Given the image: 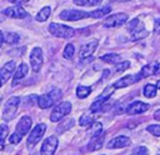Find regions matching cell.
<instances>
[{
    "mask_svg": "<svg viewBox=\"0 0 160 155\" xmlns=\"http://www.w3.org/2000/svg\"><path fill=\"white\" fill-rule=\"evenodd\" d=\"M61 96H62L61 90L54 89V90H51V91L48 92V94L40 95L39 99H38V105H39L41 109H48V108L52 106L55 102H58V101L61 99Z\"/></svg>",
    "mask_w": 160,
    "mask_h": 155,
    "instance_id": "obj_1",
    "label": "cell"
},
{
    "mask_svg": "<svg viewBox=\"0 0 160 155\" xmlns=\"http://www.w3.org/2000/svg\"><path fill=\"white\" fill-rule=\"evenodd\" d=\"M49 31L50 34H52L56 38H61V39H68L71 38L75 34V30L70 26L62 25V24H58V22H51L49 25Z\"/></svg>",
    "mask_w": 160,
    "mask_h": 155,
    "instance_id": "obj_2",
    "label": "cell"
},
{
    "mask_svg": "<svg viewBox=\"0 0 160 155\" xmlns=\"http://www.w3.org/2000/svg\"><path fill=\"white\" fill-rule=\"evenodd\" d=\"M19 104H20V98L19 96H11L10 99H8V101L4 106V110H2V119L4 120L14 119V116L18 111Z\"/></svg>",
    "mask_w": 160,
    "mask_h": 155,
    "instance_id": "obj_3",
    "label": "cell"
},
{
    "mask_svg": "<svg viewBox=\"0 0 160 155\" xmlns=\"http://www.w3.org/2000/svg\"><path fill=\"white\" fill-rule=\"evenodd\" d=\"M71 111V104L69 101H62L60 104H58L54 110L51 111L50 114V121L52 122H56V121H60L64 116H66L68 114H70Z\"/></svg>",
    "mask_w": 160,
    "mask_h": 155,
    "instance_id": "obj_4",
    "label": "cell"
},
{
    "mask_svg": "<svg viewBox=\"0 0 160 155\" xmlns=\"http://www.w3.org/2000/svg\"><path fill=\"white\" fill-rule=\"evenodd\" d=\"M59 18L62 19V20H66V21H78V20H81V19H85V18H90V12L70 9V10L61 11L59 14Z\"/></svg>",
    "mask_w": 160,
    "mask_h": 155,
    "instance_id": "obj_5",
    "label": "cell"
},
{
    "mask_svg": "<svg viewBox=\"0 0 160 155\" xmlns=\"http://www.w3.org/2000/svg\"><path fill=\"white\" fill-rule=\"evenodd\" d=\"M129 16L128 14L125 12H116V14H112L110 16H108L105 20H104V26L105 28H118V26H121L122 24H125L128 21Z\"/></svg>",
    "mask_w": 160,
    "mask_h": 155,
    "instance_id": "obj_6",
    "label": "cell"
},
{
    "mask_svg": "<svg viewBox=\"0 0 160 155\" xmlns=\"http://www.w3.org/2000/svg\"><path fill=\"white\" fill-rule=\"evenodd\" d=\"M45 130H46V125L45 124H38L29 134V138H28V146L29 148H32L35 144H38L40 141V139L44 136L45 134Z\"/></svg>",
    "mask_w": 160,
    "mask_h": 155,
    "instance_id": "obj_7",
    "label": "cell"
},
{
    "mask_svg": "<svg viewBox=\"0 0 160 155\" xmlns=\"http://www.w3.org/2000/svg\"><path fill=\"white\" fill-rule=\"evenodd\" d=\"M30 65L31 69L38 72L42 65V50L40 48H34L30 52Z\"/></svg>",
    "mask_w": 160,
    "mask_h": 155,
    "instance_id": "obj_8",
    "label": "cell"
},
{
    "mask_svg": "<svg viewBox=\"0 0 160 155\" xmlns=\"http://www.w3.org/2000/svg\"><path fill=\"white\" fill-rule=\"evenodd\" d=\"M58 138L56 136H49L44 140L41 145V155H54L55 150L58 149Z\"/></svg>",
    "mask_w": 160,
    "mask_h": 155,
    "instance_id": "obj_9",
    "label": "cell"
},
{
    "mask_svg": "<svg viewBox=\"0 0 160 155\" xmlns=\"http://www.w3.org/2000/svg\"><path fill=\"white\" fill-rule=\"evenodd\" d=\"M31 125H32V120H31V118L28 116V115H24V116L20 119V121L18 122L16 129H15V132L22 138V136H25V135L30 131Z\"/></svg>",
    "mask_w": 160,
    "mask_h": 155,
    "instance_id": "obj_10",
    "label": "cell"
},
{
    "mask_svg": "<svg viewBox=\"0 0 160 155\" xmlns=\"http://www.w3.org/2000/svg\"><path fill=\"white\" fill-rule=\"evenodd\" d=\"M2 14L6 15V16H10V18H14V19H24V18L28 16V12L20 5H15V6L4 9L2 10Z\"/></svg>",
    "mask_w": 160,
    "mask_h": 155,
    "instance_id": "obj_11",
    "label": "cell"
},
{
    "mask_svg": "<svg viewBox=\"0 0 160 155\" xmlns=\"http://www.w3.org/2000/svg\"><path fill=\"white\" fill-rule=\"evenodd\" d=\"M98 44H99V41H98L96 39H94V40H91V41L84 44V45L81 46V49H80V54H79V55H80V59L90 58V56L94 54L95 49L98 48Z\"/></svg>",
    "mask_w": 160,
    "mask_h": 155,
    "instance_id": "obj_12",
    "label": "cell"
},
{
    "mask_svg": "<svg viewBox=\"0 0 160 155\" xmlns=\"http://www.w3.org/2000/svg\"><path fill=\"white\" fill-rule=\"evenodd\" d=\"M150 108L149 104H145L142 101H134L126 108V112L129 115H136V114H142Z\"/></svg>",
    "mask_w": 160,
    "mask_h": 155,
    "instance_id": "obj_13",
    "label": "cell"
},
{
    "mask_svg": "<svg viewBox=\"0 0 160 155\" xmlns=\"http://www.w3.org/2000/svg\"><path fill=\"white\" fill-rule=\"evenodd\" d=\"M130 144H131L130 138L121 135V136H116L112 140H110L108 144V149H121V148L129 146Z\"/></svg>",
    "mask_w": 160,
    "mask_h": 155,
    "instance_id": "obj_14",
    "label": "cell"
},
{
    "mask_svg": "<svg viewBox=\"0 0 160 155\" xmlns=\"http://www.w3.org/2000/svg\"><path fill=\"white\" fill-rule=\"evenodd\" d=\"M140 79H141L140 74H136V75H126V76L121 78L120 80L115 81V82H114V88H115V89L125 88V86H129V85H131V84L138 82Z\"/></svg>",
    "mask_w": 160,
    "mask_h": 155,
    "instance_id": "obj_15",
    "label": "cell"
},
{
    "mask_svg": "<svg viewBox=\"0 0 160 155\" xmlns=\"http://www.w3.org/2000/svg\"><path fill=\"white\" fill-rule=\"evenodd\" d=\"M14 69H15V62H14V61H9V62H6V64L1 68V70H0L1 85H4V84L9 80L10 75H11V74H12V71H14Z\"/></svg>",
    "mask_w": 160,
    "mask_h": 155,
    "instance_id": "obj_16",
    "label": "cell"
},
{
    "mask_svg": "<svg viewBox=\"0 0 160 155\" xmlns=\"http://www.w3.org/2000/svg\"><path fill=\"white\" fill-rule=\"evenodd\" d=\"M159 65H160V64H158V62H152V64H146V65H144V66L141 68L140 72H139L140 76H141V79H142V78H148V76H150V75L158 74Z\"/></svg>",
    "mask_w": 160,
    "mask_h": 155,
    "instance_id": "obj_17",
    "label": "cell"
},
{
    "mask_svg": "<svg viewBox=\"0 0 160 155\" xmlns=\"http://www.w3.org/2000/svg\"><path fill=\"white\" fill-rule=\"evenodd\" d=\"M28 71H29V66H28V64H25V62L20 64V66L16 69V71H15V74H14L12 85H16L21 79H24V78L26 76Z\"/></svg>",
    "mask_w": 160,
    "mask_h": 155,
    "instance_id": "obj_18",
    "label": "cell"
},
{
    "mask_svg": "<svg viewBox=\"0 0 160 155\" xmlns=\"http://www.w3.org/2000/svg\"><path fill=\"white\" fill-rule=\"evenodd\" d=\"M130 34H131V40H139V39H144L145 36H148V31L144 29L141 22L132 31H130Z\"/></svg>",
    "mask_w": 160,
    "mask_h": 155,
    "instance_id": "obj_19",
    "label": "cell"
},
{
    "mask_svg": "<svg viewBox=\"0 0 160 155\" xmlns=\"http://www.w3.org/2000/svg\"><path fill=\"white\" fill-rule=\"evenodd\" d=\"M102 142H104V135H99V136H94L91 140H90V142H89V145H88V150H90V151H96V150H99L101 146H102Z\"/></svg>",
    "mask_w": 160,
    "mask_h": 155,
    "instance_id": "obj_20",
    "label": "cell"
},
{
    "mask_svg": "<svg viewBox=\"0 0 160 155\" xmlns=\"http://www.w3.org/2000/svg\"><path fill=\"white\" fill-rule=\"evenodd\" d=\"M100 60L104 61V62H108V64H115V65H118V64L120 62V60H121V56L118 55V54L111 52V54H105V55H102V56L100 58Z\"/></svg>",
    "mask_w": 160,
    "mask_h": 155,
    "instance_id": "obj_21",
    "label": "cell"
},
{
    "mask_svg": "<svg viewBox=\"0 0 160 155\" xmlns=\"http://www.w3.org/2000/svg\"><path fill=\"white\" fill-rule=\"evenodd\" d=\"M110 11H111V8H110V6H105V8H101V9H98V10L91 11V12H90V18L99 19V18L105 16L106 14H110Z\"/></svg>",
    "mask_w": 160,
    "mask_h": 155,
    "instance_id": "obj_22",
    "label": "cell"
},
{
    "mask_svg": "<svg viewBox=\"0 0 160 155\" xmlns=\"http://www.w3.org/2000/svg\"><path fill=\"white\" fill-rule=\"evenodd\" d=\"M156 85H154V84H146L145 85V88H144V90H142V92H144V96L145 98H155V95H156Z\"/></svg>",
    "mask_w": 160,
    "mask_h": 155,
    "instance_id": "obj_23",
    "label": "cell"
},
{
    "mask_svg": "<svg viewBox=\"0 0 160 155\" xmlns=\"http://www.w3.org/2000/svg\"><path fill=\"white\" fill-rule=\"evenodd\" d=\"M108 99H104L102 96H99L92 104H91V106H90V110H91V112H96V111H100L101 110V108L104 106V102L106 101Z\"/></svg>",
    "mask_w": 160,
    "mask_h": 155,
    "instance_id": "obj_24",
    "label": "cell"
},
{
    "mask_svg": "<svg viewBox=\"0 0 160 155\" xmlns=\"http://www.w3.org/2000/svg\"><path fill=\"white\" fill-rule=\"evenodd\" d=\"M91 92V88L89 86H84V85H79L76 88V95L80 99H85L86 96H89V94Z\"/></svg>",
    "mask_w": 160,
    "mask_h": 155,
    "instance_id": "obj_25",
    "label": "cell"
},
{
    "mask_svg": "<svg viewBox=\"0 0 160 155\" xmlns=\"http://www.w3.org/2000/svg\"><path fill=\"white\" fill-rule=\"evenodd\" d=\"M50 12H51V9L49 8V6H45V8H42L40 11H39V14L36 15V20L38 21H45V20H48V18L50 16Z\"/></svg>",
    "mask_w": 160,
    "mask_h": 155,
    "instance_id": "obj_26",
    "label": "cell"
},
{
    "mask_svg": "<svg viewBox=\"0 0 160 155\" xmlns=\"http://www.w3.org/2000/svg\"><path fill=\"white\" fill-rule=\"evenodd\" d=\"M79 124H80V126L86 128V126H90V125L94 124V119H92V116L90 114H84V115L80 116Z\"/></svg>",
    "mask_w": 160,
    "mask_h": 155,
    "instance_id": "obj_27",
    "label": "cell"
},
{
    "mask_svg": "<svg viewBox=\"0 0 160 155\" xmlns=\"http://www.w3.org/2000/svg\"><path fill=\"white\" fill-rule=\"evenodd\" d=\"M101 1L102 0H74V4L78 6H95Z\"/></svg>",
    "mask_w": 160,
    "mask_h": 155,
    "instance_id": "obj_28",
    "label": "cell"
},
{
    "mask_svg": "<svg viewBox=\"0 0 160 155\" xmlns=\"http://www.w3.org/2000/svg\"><path fill=\"white\" fill-rule=\"evenodd\" d=\"M20 40V36L16 32H9L5 34V42L6 44H16Z\"/></svg>",
    "mask_w": 160,
    "mask_h": 155,
    "instance_id": "obj_29",
    "label": "cell"
},
{
    "mask_svg": "<svg viewBox=\"0 0 160 155\" xmlns=\"http://www.w3.org/2000/svg\"><path fill=\"white\" fill-rule=\"evenodd\" d=\"M72 125H74V119H68V120H65L62 124H60V125L58 126L56 131H58V132H62V131L70 129Z\"/></svg>",
    "mask_w": 160,
    "mask_h": 155,
    "instance_id": "obj_30",
    "label": "cell"
},
{
    "mask_svg": "<svg viewBox=\"0 0 160 155\" xmlns=\"http://www.w3.org/2000/svg\"><path fill=\"white\" fill-rule=\"evenodd\" d=\"M74 52H75V48H74V45H72V44H68V45L65 46V49H64L62 56H64L65 59H70V58H72Z\"/></svg>",
    "mask_w": 160,
    "mask_h": 155,
    "instance_id": "obj_31",
    "label": "cell"
},
{
    "mask_svg": "<svg viewBox=\"0 0 160 155\" xmlns=\"http://www.w3.org/2000/svg\"><path fill=\"white\" fill-rule=\"evenodd\" d=\"M101 131H102V125H101V122H94L92 125H91V136L94 138V136H99L100 134H101Z\"/></svg>",
    "mask_w": 160,
    "mask_h": 155,
    "instance_id": "obj_32",
    "label": "cell"
},
{
    "mask_svg": "<svg viewBox=\"0 0 160 155\" xmlns=\"http://www.w3.org/2000/svg\"><path fill=\"white\" fill-rule=\"evenodd\" d=\"M129 68H130V61H122V62H120V64L116 65V68H115V72H116V74L122 72V71H125V70L129 69Z\"/></svg>",
    "mask_w": 160,
    "mask_h": 155,
    "instance_id": "obj_33",
    "label": "cell"
},
{
    "mask_svg": "<svg viewBox=\"0 0 160 155\" xmlns=\"http://www.w3.org/2000/svg\"><path fill=\"white\" fill-rule=\"evenodd\" d=\"M149 150L145 146H136L132 150V155H148Z\"/></svg>",
    "mask_w": 160,
    "mask_h": 155,
    "instance_id": "obj_34",
    "label": "cell"
},
{
    "mask_svg": "<svg viewBox=\"0 0 160 155\" xmlns=\"http://www.w3.org/2000/svg\"><path fill=\"white\" fill-rule=\"evenodd\" d=\"M146 130L154 136H160V125H149Z\"/></svg>",
    "mask_w": 160,
    "mask_h": 155,
    "instance_id": "obj_35",
    "label": "cell"
},
{
    "mask_svg": "<svg viewBox=\"0 0 160 155\" xmlns=\"http://www.w3.org/2000/svg\"><path fill=\"white\" fill-rule=\"evenodd\" d=\"M8 136V126L5 124H1V135H0V144H1V149L4 148V141L5 138Z\"/></svg>",
    "mask_w": 160,
    "mask_h": 155,
    "instance_id": "obj_36",
    "label": "cell"
},
{
    "mask_svg": "<svg viewBox=\"0 0 160 155\" xmlns=\"http://www.w3.org/2000/svg\"><path fill=\"white\" fill-rule=\"evenodd\" d=\"M139 24H140V20H139L138 18L132 19V20H131V21L128 24V30H129V31H132V30H134V29H135V28H136Z\"/></svg>",
    "mask_w": 160,
    "mask_h": 155,
    "instance_id": "obj_37",
    "label": "cell"
},
{
    "mask_svg": "<svg viewBox=\"0 0 160 155\" xmlns=\"http://www.w3.org/2000/svg\"><path fill=\"white\" fill-rule=\"evenodd\" d=\"M21 136L20 135H18L16 132H14V134H11L10 135V138H9V141L11 142V144H18V142H20L21 141Z\"/></svg>",
    "mask_w": 160,
    "mask_h": 155,
    "instance_id": "obj_38",
    "label": "cell"
},
{
    "mask_svg": "<svg viewBox=\"0 0 160 155\" xmlns=\"http://www.w3.org/2000/svg\"><path fill=\"white\" fill-rule=\"evenodd\" d=\"M154 32L160 35V19H156L155 20V24H154Z\"/></svg>",
    "mask_w": 160,
    "mask_h": 155,
    "instance_id": "obj_39",
    "label": "cell"
},
{
    "mask_svg": "<svg viewBox=\"0 0 160 155\" xmlns=\"http://www.w3.org/2000/svg\"><path fill=\"white\" fill-rule=\"evenodd\" d=\"M154 119L158 120V121H160V109L155 111V114H154Z\"/></svg>",
    "mask_w": 160,
    "mask_h": 155,
    "instance_id": "obj_40",
    "label": "cell"
},
{
    "mask_svg": "<svg viewBox=\"0 0 160 155\" xmlns=\"http://www.w3.org/2000/svg\"><path fill=\"white\" fill-rule=\"evenodd\" d=\"M11 2H14V4H20V2H26V1H29V0H10Z\"/></svg>",
    "mask_w": 160,
    "mask_h": 155,
    "instance_id": "obj_41",
    "label": "cell"
},
{
    "mask_svg": "<svg viewBox=\"0 0 160 155\" xmlns=\"http://www.w3.org/2000/svg\"><path fill=\"white\" fill-rule=\"evenodd\" d=\"M111 1H121V2H125V1H130V0H111Z\"/></svg>",
    "mask_w": 160,
    "mask_h": 155,
    "instance_id": "obj_42",
    "label": "cell"
},
{
    "mask_svg": "<svg viewBox=\"0 0 160 155\" xmlns=\"http://www.w3.org/2000/svg\"><path fill=\"white\" fill-rule=\"evenodd\" d=\"M156 86H158V89H160V80L158 81V85H156Z\"/></svg>",
    "mask_w": 160,
    "mask_h": 155,
    "instance_id": "obj_43",
    "label": "cell"
},
{
    "mask_svg": "<svg viewBox=\"0 0 160 155\" xmlns=\"http://www.w3.org/2000/svg\"><path fill=\"white\" fill-rule=\"evenodd\" d=\"M30 155H41V154H39V152H34V154H30Z\"/></svg>",
    "mask_w": 160,
    "mask_h": 155,
    "instance_id": "obj_44",
    "label": "cell"
},
{
    "mask_svg": "<svg viewBox=\"0 0 160 155\" xmlns=\"http://www.w3.org/2000/svg\"><path fill=\"white\" fill-rule=\"evenodd\" d=\"M131 155H132V154H131Z\"/></svg>",
    "mask_w": 160,
    "mask_h": 155,
    "instance_id": "obj_45",
    "label": "cell"
}]
</instances>
